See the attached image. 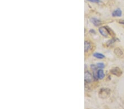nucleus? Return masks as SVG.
<instances>
[{"mask_svg":"<svg viewBox=\"0 0 124 109\" xmlns=\"http://www.w3.org/2000/svg\"><path fill=\"white\" fill-rule=\"evenodd\" d=\"M93 56L94 57L98 58V59H103L105 57V56H104V55L102 54V53L95 52L93 53Z\"/></svg>","mask_w":124,"mask_h":109,"instance_id":"nucleus-10","label":"nucleus"},{"mask_svg":"<svg viewBox=\"0 0 124 109\" xmlns=\"http://www.w3.org/2000/svg\"><path fill=\"white\" fill-rule=\"evenodd\" d=\"M91 21L95 27H98V26L100 25L101 24H102V22L99 19H98L95 18H92L91 19Z\"/></svg>","mask_w":124,"mask_h":109,"instance_id":"nucleus-6","label":"nucleus"},{"mask_svg":"<svg viewBox=\"0 0 124 109\" xmlns=\"http://www.w3.org/2000/svg\"><path fill=\"white\" fill-rule=\"evenodd\" d=\"M87 1H89V2H94V3H99L100 2V0H87Z\"/></svg>","mask_w":124,"mask_h":109,"instance_id":"nucleus-14","label":"nucleus"},{"mask_svg":"<svg viewBox=\"0 0 124 109\" xmlns=\"http://www.w3.org/2000/svg\"><path fill=\"white\" fill-rule=\"evenodd\" d=\"M110 90L108 88H102L99 90L98 95L102 99H107L110 96Z\"/></svg>","mask_w":124,"mask_h":109,"instance_id":"nucleus-1","label":"nucleus"},{"mask_svg":"<svg viewBox=\"0 0 124 109\" xmlns=\"http://www.w3.org/2000/svg\"><path fill=\"white\" fill-rule=\"evenodd\" d=\"M93 78L92 74L89 72V71H86L84 74V81L86 83H89L92 82L93 80Z\"/></svg>","mask_w":124,"mask_h":109,"instance_id":"nucleus-3","label":"nucleus"},{"mask_svg":"<svg viewBox=\"0 0 124 109\" xmlns=\"http://www.w3.org/2000/svg\"><path fill=\"white\" fill-rule=\"evenodd\" d=\"M112 16L113 17H121L122 16V11L120 9H117L112 13Z\"/></svg>","mask_w":124,"mask_h":109,"instance_id":"nucleus-7","label":"nucleus"},{"mask_svg":"<svg viewBox=\"0 0 124 109\" xmlns=\"http://www.w3.org/2000/svg\"><path fill=\"white\" fill-rule=\"evenodd\" d=\"M119 23H120V24H123V25H124V20H120L119 21Z\"/></svg>","mask_w":124,"mask_h":109,"instance_id":"nucleus-16","label":"nucleus"},{"mask_svg":"<svg viewBox=\"0 0 124 109\" xmlns=\"http://www.w3.org/2000/svg\"><path fill=\"white\" fill-rule=\"evenodd\" d=\"M96 66L98 68H100V69H103V68H104L105 67V65L103 63H102V62H99V63H98L97 65H96Z\"/></svg>","mask_w":124,"mask_h":109,"instance_id":"nucleus-13","label":"nucleus"},{"mask_svg":"<svg viewBox=\"0 0 124 109\" xmlns=\"http://www.w3.org/2000/svg\"><path fill=\"white\" fill-rule=\"evenodd\" d=\"M114 53L117 56H121L123 55V52H122V50L119 48H117L114 49Z\"/></svg>","mask_w":124,"mask_h":109,"instance_id":"nucleus-9","label":"nucleus"},{"mask_svg":"<svg viewBox=\"0 0 124 109\" xmlns=\"http://www.w3.org/2000/svg\"><path fill=\"white\" fill-rule=\"evenodd\" d=\"M99 32L101 34V35L105 38H107L108 36V35H109L107 27H102L99 28Z\"/></svg>","mask_w":124,"mask_h":109,"instance_id":"nucleus-4","label":"nucleus"},{"mask_svg":"<svg viewBox=\"0 0 124 109\" xmlns=\"http://www.w3.org/2000/svg\"><path fill=\"white\" fill-rule=\"evenodd\" d=\"M110 73L113 75L117 76V77H120L122 74V71L118 67H115L112 68L110 70Z\"/></svg>","mask_w":124,"mask_h":109,"instance_id":"nucleus-2","label":"nucleus"},{"mask_svg":"<svg viewBox=\"0 0 124 109\" xmlns=\"http://www.w3.org/2000/svg\"><path fill=\"white\" fill-rule=\"evenodd\" d=\"M117 41H119V40L118 39L116 38H112V39L109 40V41L107 43V44L108 45V46H110V45L112 44H114V43H115V42H116Z\"/></svg>","mask_w":124,"mask_h":109,"instance_id":"nucleus-12","label":"nucleus"},{"mask_svg":"<svg viewBox=\"0 0 124 109\" xmlns=\"http://www.w3.org/2000/svg\"><path fill=\"white\" fill-rule=\"evenodd\" d=\"M97 74H98V79H103L104 77H105V74H104V71L102 69H99L98 71Z\"/></svg>","mask_w":124,"mask_h":109,"instance_id":"nucleus-8","label":"nucleus"},{"mask_svg":"<svg viewBox=\"0 0 124 109\" xmlns=\"http://www.w3.org/2000/svg\"><path fill=\"white\" fill-rule=\"evenodd\" d=\"M89 32H91V33L92 34H95V31L94 30V29H91L90 30H89Z\"/></svg>","mask_w":124,"mask_h":109,"instance_id":"nucleus-15","label":"nucleus"},{"mask_svg":"<svg viewBox=\"0 0 124 109\" xmlns=\"http://www.w3.org/2000/svg\"><path fill=\"white\" fill-rule=\"evenodd\" d=\"M91 45L90 43H89L88 41H86L85 43H84V50H85L86 52L88 51V50L91 49Z\"/></svg>","mask_w":124,"mask_h":109,"instance_id":"nucleus-11","label":"nucleus"},{"mask_svg":"<svg viewBox=\"0 0 124 109\" xmlns=\"http://www.w3.org/2000/svg\"><path fill=\"white\" fill-rule=\"evenodd\" d=\"M91 67L92 68L93 73V78L95 79V80H97L98 79V74H97V68L98 67L96 66V65H91Z\"/></svg>","mask_w":124,"mask_h":109,"instance_id":"nucleus-5","label":"nucleus"}]
</instances>
